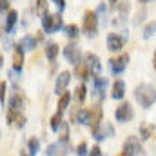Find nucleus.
Listing matches in <instances>:
<instances>
[{
	"label": "nucleus",
	"instance_id": "f257e3e1",
	"mask_svg": "<svg viewBox=\"0 0 156 156\" xmlns=\"http://www.w3.org/2000/svg\"><path fill=\"white\" fill-rule=\"evenodd\" d=\"M134 98H136V102H138L144 109H149V107L156 102V89L151 83H140V85L134 89Z\"/></svg>",
	"mask_w": 156,
	"mask_h": 156
},
{
	"label": "nucleus",
	"instance_id": "f03ea898",
	"mask_svg": "<svg viewBox=\"0 0 156 156\" xmlns=\"http://www.w3.org/2000/svg\"><path fill=\"white\" fill-rule=\"evenodd\" d=\"M64 27V20L60 13H47L45 16H42V29L45 33H56Z\"/></svg>",
	"mask_w": 156,
	"mask_h": 156
},
{
	"label": "nucleus",
	"instance_id": "7ed1b4c3",
	"mask_svg": "<svg viewBox=\"0 0 156 156\" xmlns=\"http://www.w3.org/2000/svg\"><path fill=\"white\" fill-rule=\"evenodd\" d=\"M83 33L87 37H94L98 33V13L96 11H85L83 15Z\"/></svg>",
	"mask_w": 156,
	"mask_h": 156
},
{
	"label": "nucleus",
	"instance_id": "20e7f679",
	"mask_svg": "<svg viewBox=\"0 0 156 156\" xmlns=\"http://www.w3.org/2000/svg\"><path fill=\"white\" fill-rule=\"evenodd\" d=\"M133 116H134V111H133V105L129 102H122L116 107V111H115V118H116L118 122H122V123L131 122Z\"/></svg>",
	"mask_w": 156,
	"mask_h": 156
},
{
	"label": "nucleus",
	"instance_id": "39448f33",
	"mask_svg": "<svg viewBox=\"0 0 156 156\" xmlns=\"http://www.w3.org/2000/svg\"><path fill=\"white\" fill-rule=\"evenodd\" d=\"M123 153L127 156H136L144 153V147H142V142L136 138V136H129L125 142H123Z\"/></svg>",
	"mask_w": 156,
	"mask_h": 156
},
{
	"label": "nucleus",
	"instance_id": "423d86ee",
	"mask_svg": "<svg viewBox=\"0 0 156 156\" xmlns=\"http://www.w3.org/2000/svg\"><path fill=\"white\" fill-rule=\"evenodd\" d=\"M40 40H42V33L26 35V37H22V38H20V42L16 44V47H20L22 51H33V49L37 47V44H38Z\"/></svg>",
	"mask_w": 156,
	"mask_h": 156
},
{
	"label": "nucleus",
	"instance_id": "0eeeda50",
	"mask_svg": "<svg viewBox=\"0 0 156 156\" xmlns=\"http://www.w3.org/2000/svg\"><path fill=\"white\" fill-rule=\"evenodd\" d=\"M64 56H66V60L69 62V64H80V47H78V44L75 42H71V44H67L66 47H64Z\"/></svg>",
	"mask_w": 156,
	"mask_h": 156
},
{
	"label": "nucleus",
	"instance_id": "6e6552de",
	"mask_svg": "<svg viewBox=\"0 0 156 156\" xmlns=\"http://www.w3.org/2000/svg\"><path fill=\"white\" fill-rule=\"evenodd\" d=\"M127 62H129V55L127 53H123V55H120L116 58H111V71H113V75H120V73H123L125 71V67H127Z\"/></svg>",
	"mask_w": 156,
	"mask_h": 156
},
{
	"label": "nucleus",
	"instance_id": "1a4fd4ad",
	"mask_svg": "<svg viewBox=\"0 0 156 156\" xmlns=\"http://www.w3.org/2000/svg\"><path fill=\"white\" fill-rule=\"evenodd\" d=\"M123 45H125V38L123 37H120L118 33H109L107 35V49L109 51H122L123 49Z\"/></svg>",
	"mask_w": 156,
	"mask_h": 156
},
{
	"label": "nucleus",
	"instance_id": "9d476101",
	"mask_svg": "<svg viewBox=\"0 0 156 156\" xmlns=\"http://www.w3.org/2000/svg\"><path fill=\"white\" fill-rule=\"evenodd\" d=\"M7 122H9L11 125H15V127L22 129V127L26 125V116H24V115H22L20 111L9 109V111H7Z\"/></svg>",
	"mask_w": 156,
	"mask_h": 156
},
{
	"label": "nucleus",
	"instance_id": "9b49d317",
	"mask_svg": "<svg viewBox=\"0 0 156 156\" xmlns=\"http://www.w3.org/2000/svg\"><path fill=\"white\" fill-rule=\"evenodd\" d=\"M69 82H71V73H69V71H64V73H60V75H58V78H56L55 91H56L58 94H62L64 91H67V85H69Z\"/></svg>",
	"mask_w": 156,
	"mask_h": 156
},
{
	"label": "nucleus",
	"instance_id": "f8f14e48",
	"mask_svg": "<svg viewBox=\"0 0 156 156\" xmlns=\"http://www.w3.org/2000/svg\"><path fill=\"white\" fill-rule=\"evenodd\" d=\"M85 64L89 66V69L94 73V75H98L100 71H102V64H100V58H98V55H94V53H85Z\"/></svg>",
	"mask_w": 156,
	"mask_h": 156
},
{
	"label": "nucleus",
	"instance_id": "ddd939ff",
	"mask_svg": "<svg viewBox=\"0 0 156 156\" xmlns=\"http://www.w3.org/2000/svg\"><path fill=\"white\" fill-rule=\"evenodd\" d=\"M102 116H104L102 107H93V109H89V120H87V125H91V127H98V125L102 123Z\"/></svg>",
	"mask_w": 156,
	"mask_h": 156
},
{
	"label": "nucleus",
	"instance_id": "4468645a",
	"mask_svg": "<svg viewBox=\"0 0 156 156\" xmlns=\"http://www.w3.org/2000/svg\"><path fill=\"white\" fill-rule=\"evenodd\" d=\"M93 83H94L96 98H98V100H102V98H104V93H105V87H107V78L94 76V78H93Z\"/></svg>",
	"mask_w": 156,
	"mask_h": 156
},
{
	"label": "nucleus",
	"instance_id": "2eb2a0df",
	"mask_svg": "<svg viewBox=\"0 0 156 156\" xmlns=\"http://www.w3.org/2000/svg\"><path fill=\"white\" fill-rule=\"evenodd\" d=\"M111 96L115 100H122L125 96V82L123 80H116L113 83V89H111Z\"/></svg>",
	"mask_w": 156,
	"mask_h": 156
},
{
	"label": "nucleus",
	"instance_id": "dca6fc26",
	"mask_svg": "<svg viewBox=\"0 0 156 156\" xmlns=\"http://www.w3.org/2000/svg\"><path fill=\"white\" fill-rule=\"evenodd\" d=\"M24 107V98L20 96L18 91H13L11 96H9V109H15V111H20Z\"/></svg>",
	"mask_w": 156,
	"mask_h": 156
},
{
	"label": "nucleus",
	"instance_id": "f3484780",
	"mask_svg": "<svg viewBox=\"0 0 156 156\" xmlns=\"http://www.w3.org/2000/svg\"><path fill=\"white\" fill-rule=\"evenodd\" d=\"M22 67H24V51L20 47H15V53H13V69L20 71Z\"/></svg>",
	"mask_w": 156,
	"mask_h": 156
},
{
	"label": "nucleus",
	"instance_id": "a211bd4d",
	"mask_svg": "<svg viewBox=\"0 0 156 156\" xmlns=\"http://www.w3.org/2000/svg\"><path fill=\"white\" fill-rule=\"evenodd\" d=\"M16 20H18V13H16L15 9H9V11H7V18H5V33H11V31H13Z\"/></svg>",
	"mask_w": 156,
	"mask_h": 156
},
{
	"label": "nucleus",
	"instance_id": "6ab92c4d",
	"mask_svg": "<svg viewBox=\"0 0 156 156\" xmlns=\"http://www.w3.org/2000/svg\"><path fill=\"white\" fill-rule=\"evenodd\" d=\"M58 53H60L58 44L51 42V44H47V45H45V56H47V60L55 62V60H56V56H58Z\"/></svg>",
	"mask_w": 156,
	"mask_h": 156
},
{
	"label": "nucleus",
	"instance_id": "aec40b11",
	"mask_svg": "<svg viewBox=\"0 0 156 156\" xmlns=\"http://www.w3.org/2000/svg\"><path fill=\"white\" fill-rule=\"evenodd\" d=\"M75 75H76L78 78H82V80H89V76H91V69H89L87 64H76Z\"/></svg>",
	"mask_w": 156,
	"mask_h": 156
},
{
	"label": "nucleus",
	"instance_id": "412c9836",
	"mask_svg": "<svg viewBox=\"0 0 156 156\" xmlns=\"http://www.w3.org/2000/svg\"><path fill=\"white\" fill-rule=\"evenodd\" d=\"M69 102H71V93H69V91H64V93L60 94V98H58V111L64 113V111L69 107Z\"/></svg>",
	"mask_w": 156,
	"mask_h": 156
},
{
	"label": "nucleus",
	"instance_id": "4be33fe9",
	"mask_svg": "<svg viewBox=\"0 0 156 156\" xmlns=\"http://www.w3.org/2000/svg\"><path fill=\"white\" fill-rule=\"evenodd\" d=\"M153 133H154V125L153 123H142L140 125V136H142V140H149L153 136Z\"/></svg>",
	"mask_w": 156,
	"mask_h": 156
},
{
	"label": "nucleus",
	"instance_id": "5701e85b",
	"mask_svg": "<svg viewBox=\"0 0 156 156\" xmlns=\"http://www.w3.org/2000/svg\"><path fill=\"white\" fill-rule=\"evenodd\" d=\"M49 122H51V123H49V125H51V129H53V131H58V129H60V125H62V122H64L62 113H60V111H56V113L51 116Z\"/></svg>",
	"mask_w": 156,
	"mask_h": 156
},
{
	"label": "nucleus",
	"instance_id": "b1692460",
	"mask_svg": "<svg viewBox=\"0 0 156 156\" xmlns=\"http://www.w3.org/2000/svg\"><path fill=\"white\" fill-rule=\"evenodd\" d=\"M85 94H87L85 85H83V83L76 85V89H75V100H76V104H82V102L85 100Z\"/></svg>",
	"mask_w": 156,
	"mask_h": 156
},
{
	"label": "nucleus",
	"instance_id": "393cba45",
	"mask_svg": "<svg viewBox=\"0 0 156 156\" xmlns=\"http://www.w3.org/2000/svg\"><path fill=\"white\" fill-rule=\"evenodd\" d=\"M64 31H66L67 38H71V40L78 38V35H80V29H78V26H75V24H69V26H66V27H64Z\"/></svg>",
	"mask_w": 156,
	"mask_h": 156
},
{
	"label": "nucleus",
	"instance_id": "a878e982",
	"mask_svg": "<svg viewBox=\"0 0 156 156\" xmlns=\"http://www.w3.org/2000/svg\"><path fill=\"white\" fill-rule=\"evenodd\" d=\"M35 13H37L38 16H45V15H47V0H37Z\"/></svg>",
	"mask_w": 156,
	"mask_h": 156
},
{
	"label": "nucleus",
	"instance_id": "bb28decb",
	"mask_svg": "<svg viewBox=\"0 0 156 156\" xmlns=\"http://www.w3.org/2000/svg\"><path fill=\"white\" fill-rule=\"evenodd\" d=\"M87 120H89V109H78L76 116H75V122H78V123H87Z\"/></svg>",
	"mask_w": 156,
	"mask_h": 156
},
{
	"label": "nucleus",
	"instance_id": "cd10ccee",
	"mask_svg": "<svg viewBox=\"0 0 156 156\" xmlns=\"http://www.w3.org/2000/svg\"><path fill=\"white\" fill-rule=\"evenodd\" d=\"M27 149H29L33 154H37V153H38V149H40V140H38V138H35V136H33V138H29V140H27Z\"/></svg>",
	"mask_w": 156,
	"mask_h": 156
},
{
	"label": "nucleus",
	"instance_id": "c85d7f7f",
	"mask_svg": "<svg viewBox=\"0 0 156 156\" xmlns=\"http://www.w3.org/2000/svg\"><path fill=\"white\" fill-rule=\"evenodd\" d=\"M58 131H60V142H67L69 140V125H67V122H62Z\"/></svg>",
	"mask_w": 156,
	"mask_h": 156
},
{
	"label": "nucleus",
	"instance_id": "c756f323",
	"mask_svg": "<svg viewBox=\"0 0 156 156\" xmlns=\"http://www.w3.org/2000/svg\"><path fill=\"white\" fill-rule=\"evenodd\" d=\"M78 156H87V142H80L76 145V151H75Z\"/></svg>",
	"mask_w": 156,
	"mask_h": 156
},
{
	"label": "nucleus",
	"instance_id": "7c9ffc66",
	"mask_svg": "<svg viewBox=\"0 0 156 156\" xmlns=\"http://www.w3.org/2000/svg\"><path fill=\"white\" fill-rule=\"evenodd\" d=\"M118 13H120L122 18H125L127 13H129V2H122V4L118 5Z\"/></svg>",
	"mask_w": 156,
	"mask_h": 156
},
{
	"label": "nucleus",
	"instance_id": "2f4dec72",
	"mask_svg": "<svg viewBox=\"0 0 156 156\" xmlns=\"http://www.w3.org/2000/svg\"><path fill=\"white\" fill-rule=\"evenodd\" d=\"M153 33H154V26L147 24V26L144 27V38H151V37H153Z\"/></svg>",
	"mask_w": 156,
	"mask_h": 156
},
{
	"label": "nucleus",
	"instance_id": "473e14b6",
	"mask_svg": "<svg viewBox=\"0 0 156 156\" xmlns=\"http://www.w3.org/2000/svg\"><path fill=\"white\" fill-rule=\"evenodd\" d=\"M5 91H7V83L0 82V102L2 104H5Z\"/></svg>",
	"mask_w": 156,
	"mask_h": 156
},
{
	"label": "nucleus",
	"instance_id": "72a5a7b5",
	"mask_svg": "<svg viewBox=\"0 0 156 156\" xmlns=\"http://www.w3.org/2000/svg\"><path fill=\"white\" fill-rule=\"evenodd\" d=\"M9 11V0H0V13Z\"/></svg>",
	"mask_w": 156,
	"mask_h": 156
},
{
	"label": "nucleus",
	"instance_id": "f704fd0d",
	"mask_svg": "<svg viewBox=\"0 0 156 156\" xmlns=\"http://www.w3.org/2000/svg\"><path fill=\"white\" fill-rule=\"evenodd\" d=\"M89 156H102V149H100L98 145H94V147L91 149V154Z\"/></svg>",
	"mask_w": 156,
	"mask_h": 156
},
{
	"label": "nucleus",
	"instance_id": "c9c22d12",
	"mask_svg": "<svg viewBox=\"0 0 156 156\" xmlns=\"http://www.w3.org/2000/svg\"><path fill=\"white\" fill-rule=\"evenodd\" d=\"M53 2H55V5H56V7H58L60 11H62V9L66 7V0H53Z\"/></svg>",
	"mask_w": 156,
	"mask_h": 156
},
{
	"label": "nucleus",
	"instance_id": "e433bc0d",
	"mask_svg": "<svg viewBox=\"0 0 156 156\" xmlns=\"http://www.w3.org/2000/svg\"><path fill=\"white\" fill-rule=\"evenodd\" d=\"M20 153H22V156H35L33 153H31V151H29V149H22Z\"/></svg>",
	"mask_w": 156,
	"mask_h": 156
},
{
	"label": "nucleus",
	"instance_id": "4c0bfd02",
	"mask_svg": "<svg viewBox=\"0 0 156 156\" xmlns=\"http://www.w3.org/2000/svg\"><path fill=\"white\" fill-rule=\"evenodd\" d=\"M153 67L156 69V51H154V56H153Z\"/></svg>",
	"mask_w": 156,
	"mask_h": 156
},
{
	"label": "nucleus",
	"instance_id": "58836bf2",
	"mask_svg": "<svg viewBox=\"0 0 156 156\" xmlns=\"http://www.w3.org/2000/svg\"><path fill=\"white\" fill-rule=\"evenodd\" d=\"M4 64V56H2V53H0V66Z\"/></svg>",
	"mask_w": 156,
	"mask_h": 156
},
{
	"label": "nucleus",
	"instance_id": "ea45409f",
	"mask_svg": "<svg viewBox=\"0 0 156 156\" xmlns=\"http://www.w3.org/2000/svg\"><path fill=\"white\" fill-rule=\"evenodd\" d=\"M116 156H127V154H125V153H123V151H122V153H118Z\"/></svg>",
	"mask_w": 156,
	"mask_h": 156
},
{
	"label": "nucleus",
	"instance_id": "a19ab883",
	"mask_svg": "<svg viewBox=\"0 0 156 156\" xmlns=\"http://www.w3.org/2000/svg\"><path fill=\"white\" fill-rule=\"evenodd\" d=\"M109 4H116V0H109Z\"/></svg>",
	"mask_w": 156,
	"mask_h": 156
},
{
	"label": "nucleus",
	"instance_id": "79ce46f5",
	"mask_svg": "<svg viewBox=\"0 0 156 156\" xmlns=\"http://www.w3.org/2000/svg\"><path fill=\"white\" fill-rule=\"evenodd\" d=\"M140 2H144V4H145V2H151V0H140Z\"/></svg>",
	"mask_w": 156,
	"mask_h": 156
}]
</instances>
